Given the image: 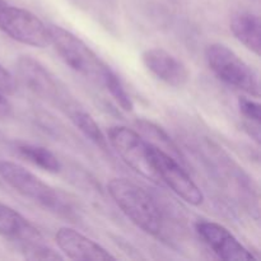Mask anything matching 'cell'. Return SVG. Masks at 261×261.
Wrapping results in <instances>:
<instances>
[{
  "label": "cell",
  "instance_id": "1",
  "mask_svg": "<svg viewBox=\"0 0 261 261\" xmlns=\"http://www.w3.org/2000/svg\"><path fill=\"white\" fill-rule=\"evenodd\" d=\"M107 191L120 211L135 226L150 236L162 234V212L145 189L127 178L115 177L107 182Z\"/></svg>",
  "mask_w": 261,
  "mask_h": 261
},
{
  "label": "cell",
  "instance_id": "2",
  "mask_svg": "<svg viewBox=\"0 0 261 261\" xmlns=\"http://www.w3.org/2000/svg\"><path fill=\"white\" fill-rule=\"evenodd\" d=\"M51 45L61 60L74 71L102 86L105 75L111 68L83 40L61 25L50 24Z\"/></svg>",
  "mask_w": 261,
  "mask_h": 261
},
{
  "label": "cell",
  "instance_id": "3",
  "mask_svg": "<svg viewBox=\"0 0 261 261\" xmlns=\"http://www.w3.org/2000/svg\"><path fill=\"white\" fill-rule=\"evenodd\" d=\"M205 60L214 75L229 87L251 97H260V82L256 70L223 43H211L205 48Z\"/></svg>",
  "mask_w": 261,
  "mask_h": 261
},
{
  "label": "cell",
  "instance_id": "4",
  "mask_svg": "<svg viewBox=\"0 0 261 261\" xmlns=\"http://www.w3.org/2000/svg\"><path fill=\"white\" fill-rule=\"evenodd\" d=\"M15 70L18 79L25 88L40 98L64 109L66 114L78 106L60 81L36 59L20 56L15 63Z\"/></svg>",
  "mask_w": 261,
  "mask_h": 261
},
{
  "label": "cell",
  "instance_id": "5",
  "mask_svg": "<svg viewBox=\"0 0 261 261\" xmlns=\"http://www.w3.org/2000/svg\"><path fill=\"white\" fill-rule=\"evenodd\" d=\"M0 177L18 194L35 201L38 205L53 212L68 213V211H65V199L61 198L60 193L23 166L10 161H2Z\"/></svg>",
  "mask_w": 261,
  "mask_h": 261
},
{
  "label": "cell",
  "instance_id": "6",
  "mask_svg": "<svg viewBox=\"0 0 261 261\" xmlns=\"http://www.w3.org/2000/svg\"><path fill=\"white\" fill-rule=\"evenodd\" d=\"M109 144L121 160L143 177L160 182L152 158V147L140 133L126 126H111L107 130Z\"/></svg>",
  "mask_w": 261,
  "mask_h": 261
},
{
  "label": "cell",
  "instance_id": "7",
  "mask_svg": "<svg viewBox=\"0 0 261 261\" xmlns=\"http://www.w3.org/2000/svg\"><path fill=\"white\" fill-rule=\"evenodd\" d=\"M0 31L23 45L38 48L51 45L48 25L30 10L5 0H0Z\"/></svg>",
  "mask_w": 261,
  "mask_h": 261
},
{
  "label": "cell",
  "instance_id": "8",
  "mask_svg": "<svg viewBox=\"0 0 261 261\" xmlns=\"http://www.w3.org/2000/svg\"><path fill=\"white\" fill-rule=\"evenodd\" d=\"M152 147V158L160 182L166 184L173 193L180 196L190 205H200L204 201V194L198 185L194 182L185 168L178 161L171 157L158 148Z\"/></svg>",
  "mask_w": 261,
  "mask_h": 261
},
{
  "label": "cell",
  "instance_id": "9",
  "mask_svg": "<svg viewBox=\"0 0 261 261\" xmlns=\"http://www.w3.org/2000/svg\"><path fill=\"white\" fill-rule=\"evenodd\" d=\"M195 231L204 244L221 259L227 261H251L256 259L254 254L222 224L199 221L195 223Z\"/></svg>",
  "mask_w": 261,
  "mask_h": 261
},
{
  "label": "cell",
  "instance_id": "10",
  "mask_svg": "<svg viewBox=\"0 0 261 261\" xmlns=\"http://www.w3.org/2000/svg\"><path fill=\"white\" fill-rule=\"evenodd\" d=\"M55 241L60 251L71 260L82 261H107L116 257L105 247L89 237L84 236L70 227H61L55 234Z\"/></svg>",
  "mask_w": 261,
  "mask_h": 261
},
{
  "label": "cell",
  "instance_id": "11",
  "mask_svg": "<svg viewBox=\"0 0 261 261\" xmlns=\"http://www.w3.org/2000/svg\"><path fill=\"white\" fill-rule=\"evenodd\" d=\"M142 61L155 78L175 88L184 87L190 78L185 64L165 48H148L142 54Z\"/></svg>",
  "mask_w": 261,
  "mask_h": 261
},
{
  "label": "cell",
  "instance_id": "12",
  "mask_svg": "<svg viewBox=\"0 0 261 261\" xmlns=\"http://www.w3.org/2000/svg\"><path fill=\"white\" fill-rule=\"evenodd\" d=\"M0 236L19 246L43 241L41 232L12 206L0 203Z\"/></svg>",
  "mask_w": 261,
  "mask_h": 261
},
{
  "label": "cell",
  "instance_id": "13",
  "mask_svg": "<svg viewBox=\"0 0 261 261\" xmlns=\"http://www.w3.org/2000/svg\"><path fill=\"white\" fill-rule=\"evenodd\" d=\"M229 28L234 37L255 55L261 50V23L256 14L250 12H239L232 15Z\"/></svg>",
  "mask_w": 261,
  "mask_h": 261
},
{
  "label": "cell",
  "instance_id": "14",
  "mask_svg": "<svg viewBox=\"0 0 261 261\" xmlns=\"http://www.w3.org/2000/svg\"><path fill=\"white\" fill-rule=\"evenodd\" d=\"M137 126L139 129L140 134L147 139V142L149 144H152L153 147L158 148V149L163 150L165 153L170 154L171 157L175 158L176 161L181 163V165H185V160L182 157V153L180 152V149L177 148V145L175 144L172 139L170 138V135L165 132L161 126H158L157 124L152 121H148V120H138Z\"/></svg>",
  "mask_w": 261,
  "mask_h": 261
},
{
  "label": "cell",
  "instance_id": "15",
  "mask_svg": "<svg viewBox=\"0 0 261 261\" xmlns=\"http://www.w3.org/2000/svg\"><path fill=\"white\" fill-rule=\"evenodd\" d=\"M68 115L71 121H73V124L83 133L84 137L88 138L99 149H109L110 144L107 137L103 134V132H102L99 125L96 122V120L91 116V114L84 111L82 107L76 106L70 112H68Z\"/></svg>",
  "mask_w": 261,
  "mask_h": 261
},
{
  "label": "cell",
  "instance_id": "16",
  "mask_svg": "<svg viewBox=\"0 0 261 261\" xmlns=\"http://www.w3.org/2000/svg\"><path fill=\"white\" fill-rule=\"evenodd\" d=\"M17 152L20 157L27 160L32 165L42 168L51 173H58L61 170V163L51 150L46 149L45 147L36 144H18Z\"/></svg>",
  "mask_w": 261,
  "mask_h": 261
},
{
  "label": "cell",
  "instance_id": "17",
  "mask_svg": "<svg viewBox=\"0 0 261 261\" xmlns=\"http://www.w3.org/2000/svg\"><path fill=\"white\" fill-rule=\"evenodd\" d=\"M102 87L106 88V91L111 94V97L115 99V102H116L124 111H133L134 103H133L132 97H130V94L127 93V91L125 89V86L124 83H122L121 79H120V76L112 70V68H110L109 71L106 73V75H105L103 82H102Z\"/></svg>",
  "mask_w": 261,
  "mask_h": 261
},
{
  "label": "cell",
  "instance_id": "18",
  "mask_svg": "<svg viewBox=\"0 0 261 261\" xmlns=\"http://www.w3.org/2000/svg\"><path fill=\"white\" fill-rule=\"evenodd\" d=\"M24 256L30 260H61L63 256L60 254L51 249L50 246H46L45 242H35V244H28L19 246Z\"/></svg>",
  "mask_w": 261,
  "mask_h": 261
},
{
  "label": "cell",
  "instance_id": "19",
  "mask_svg": "<svg viewBox=\"0 0 261 261\" xmlns=\"http://www.w3.org/2000/svg\"><path fill=\"white\" fill-rule=\"evenodd\" d=\"M237 103H239V109L245 119L249 120L250 122H254V124H260L261 107H260L259 102L242 96V97H240L239 101H237Z\"/></svg>",
  "mask_w": 261,
  "mask_h": 261
},
{
  "label": "cell",
  "instance_id": "20",
  "mask_svg": "<svg viewBox=\"0 0 261 261\" xmlns=\"http://www.w3.org/2000/svg\"><path fill=\"white\" fill-rule=\"evenodd\" d=\"M15 92H17V81L4 66L0 65V93L4 96H10Z\"/></svg>",
  "mask_w": 261,
  "mask_h": 261
},
{
  "label": "cell",
  "instance_id": "21",
  "mask_svg": "<svg viewBox=\"0 0 261 261\" xmlns=\"http://www.w3.org/2000/svg\"><path fill=\"white\" fill-rule=\"evenodd\" d=\"M10 112H12V105L5 98L4 94L0 93V117L9 116Z\"/></svg>",
  "mask_w": 261,
  "mask_h": 261
}]
</instances>
